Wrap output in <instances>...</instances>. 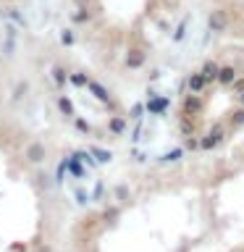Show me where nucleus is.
<instances>
[{"label":"nucleus","mask_w":244,"mask_h":252,"mask_svg":"<svg viewBox=\"0 0 244 252\" xmlns=\"http://www.w3.org/2000/svg\"><path fill=\"white\" fill-rule=\"evenodd\" d=\"M223 134H226L223 124H215L210 129V134H202V137H200V150L210 153V150H215L218 145H223Z\"/></svg>","instance_id":"nucleus-1"},{"label":"nucleus","mask_w":244,"mask_h":252,"mask_svg":"<svg viewBox=\"0 0 244 252\" xmlns=\"http://www.w3.org/2000/svg\"><path fill=\"white\" fill-rule=\"evenodd\" d=\"M202 110H205V100H202V94L189 92L186 97H181V116H200Z\"/></svg>","instance_id":"nucleus-2"},{"label":"nucleus","mask_w":244,"mask_h":252,"mask_svg":"<svg viewBox=\"0 0 244 252\" xmlns=\"http://www.w3.org/2000/svg\"><path fill=\"white\" fill-rule=\"evenodd\" d=\"M228 24H231V16H228V11H223V8H218V11H213L208 16V29L215 32V34H223L228 29Z\"/></svg>","instance_id":"nucleus-3"},{"label":"nucleus","mask_w":244,"mask_h":252,"mask_svg":"<svg viewBox=\"0 0 244 252\" xmlns=\"http://www.w3.org/2000/svg\"><path fill=\"white\" fill-rule=\"evenodd\" d=\"M24 158L31 163V165H39V163H45V158H47V150L42 142H29L27 150H24Z\"/></svg>","instance_id":"nucleus-4"},{"label":"nucleus","mask_w":244,"mask_h":252,"mask_svg":"<svg viewBox=\"0 0 244 252\" xmlns=\"http://www.w3.org/2000/svg\"><path fill=\"white\" fill-rule=\"evenodd\" d=\"M168 105H171V100L165 97V94H150V100H147V113L163 116V113H168Z\"/></svg>","instance_id":"nucleus-5"},{"label":"nucleus","mask_w":244,"mask_h":252,"mask_svg":"<svg viewBox=\"0 0 244 252\" xmlns=\"http://www.w3.org/2000/svg\"><path fill=\"white\" fill-rule=\"evenodd\" d=\"M87 90H90V92H92V97H94V100H100V102H102V105H105V108L116 110V105H113V100H110L108 90H105V87H102L100 82H92V79H90V84H87Z\"/></svg>","instance_id":"nucleus-6"},{"label":"nucleus","mask_w":244,"mask_h":252,"mask_svg":"<svg viewBox=\"0 0 244 252\" xmlns=\"http://www.w3.org/2000/svg\"><path fill=\"white\" fill-rule=\"evenodd\" d=\"M147 63V53L139 50V47H129V53H126V68L137 71Z\"/></svg>","instance_id":"nucleus-7"},{"label":"nucleus","mask_w":244,"mask_h":252,"mask_svg":"<svg viewBox=\"0 0 244 252\" xmlns=\"http://www.w3.org/2000/svg\"><path fill=\"white\" fill-rule=\"evenodd\" d=\"M66 163H68V173L74 176L76 181H82V179H87V165H84V160L79 158L76 153L71 155V158H66Z\"/></svg>","instance_id":"nucleus-8"},{"label":"nucleus","mask_w":244,"mask_h":252,"mask_svg":"<svg viewBox=\"0 0 244 252\" xmlns=\"http://www.w3.org/2000/svg\"><path fill=\"white\" fill-rule=\"evenodd\" d=\"M236 82V68L231 66V63H226V66L218 68V76H215V84L220 87H231Z\"/></svg>","instance_id":"nucleus-9"},{"label":"nucleus","mask_w":244,"mask_h":252,"mask_svg":"<svg viewBox=\"0 0 244 252\" xmlns=\"http://www.w3.org/2000/svg\"><path fill=\"white\" fill-rule=\"evenodd\" d=\"M208 79H205V74H202V71H197V74H192V76H189L186 79V90L189 92H197V94H202L205 90H208Z\"/></svg>","instance_id":"nucleus-10"},{"label":"nucleus","mask_w":244,"mask_h":252,"mask_svg":"<svg viewBox=\"0 0 244 252\" xmlns=\"http://www.w3.org/2000/svg\"><path fill=\"white\" fill-rule=\"evenodd\" d=\"M126 129H129V121H126L123 116H113L108 121V131L116 134V137H121V134H126Z\"/></svg>","instance_id":"nucleus-11"},{"label":"nucleus","mask_w":244,"mask_h":252,"mask_svg":"<svg viewBox=\"0 0 244 252\" xmlns=\"http://www.w3.org/2000/svg\"><path fill=\"white\" fill-rule=\"evenodd\" d=\"M55 108H58L61 116H66V118H74V113H76L74 102H71V97H66V94H61V97L55 100Z\"/></svg>","instance_id":"nucleus-12"},{"label":"nucleus","mask_w":244,"mask_h":252,"mask_svg":"<svg viewBox=\"0 0 244 252\" xmlns=\"http://www.w3.org/2000/svg\"><path fill=\"white\" fill-rule=\"evenodd\" d=\"M179 129H181V137H194V131H197L194 116H181V121H179Z\"/></svg>","instance_id":"nucleus-13"},{"label":"nucleus","mask_w":244,"mask_h":252,"mask_svg":"<svg viewBox=\"0 0 244 252\" xmlns=\"http://www.w3.org/2000/svg\"><path fill=\"white\" fill-rule=\"evenodd\" d=\"M90 153L94 155V160H97L100 165H108L110 160H113V153H110V150H105V147H97V145H94Z\"/></svg>","instance_id":"nucleus-14"},{"label":"nucleus","mask_w":244,"mask_h":252,"mask_svg":"<svg viewBox=\"0 0 244 252\" xmlns=\"http://www.w3.org/2000/svg\"><path fill=\"white\" fill-rule=\"evenodd\" d=\"M184 153H186L184 147H173V150H168L165 155H160V160H157V163H160V165H165V163H176V160H181V158H184Z\"/></svg>","instance_id":"nucleus-15"},{"label":"nucleus","mask_w":244,"mask_h":252,"mask_svg":"<svg viewBox=\"0 0 244 252\" xmlns=\"http://www.w3.org/2000/svg\"><path fill=\"white\" fill-rule=\"evenodd\" d=\"M90 19H92V13H90V8H84V5H79L76 11L71 13V21L79 24V27H82V24H90Z\"/></svg>","instance_id":"nucleus-16"},{"label":"nucleus","mask_w":244,"mask_h":252,"mask_svg":"<svg viewBox=\"0 0 244 252\" xmlns=\"http://www.w3.org/2000/svg\"><path fill=\"white\" fill-rule=\"evenodd\" d=\"M218 68H220V66H218L215 61H205L200 71H202V74H205V79H208V82L213 84V82H215V76H218Z\"/></svg>","instance_id":"nucleus-17"},{"label":"nucleus","mask_w":244,"mask_h":252,"mask_svg":"<svg viewBox=\"0 0 244 252\" xmlns=\"http://www.w3.org/2000/svg\"><path fill=\"white\" fill-rule=\"evenodd\" d=\"M68 84L76 87V90H84V87L90 84V76L82 74V71H76V74H68Z\"/></svg>","instance_id":"nucleus-18"},{"label":"nucleus","mask_w":244,"mask_h":252,"mask_svg":"<svg viewBox=\"0 0 244 252\" xmlns=\"http://www.w3.org/2000/svg\"><path fill=\"white\" fill-rule=\"evenodd\" d=\"M118 218H121V210H118V208H108L105 213H102V223H105V226H116Z\"/></svg>","instance_id":"nucleus-19"},{"label":"nucleus","mask_w":244,"mask_h":252,"mask_svg":"<svg viewBox=\"0 0 244 252\" xmlns=\"http://www.w3.org/2000/svg\"><path fill=\"white\" fill-rule=\"evenodd\" d=\"M53 82H55V87L68 84V74H66V71H63L61 66H55V68H53Z\"/></svg>","instance_id":"nucleus-20"},{"label":"nucleus","mask_w":244,"mask_h":252,"mask_svg":"<svg viewBox=\"0 0 244 252\" xmlns=\"http://www.w3.org/2000/svg\"><path fill=\"white\" fill-rule=\"evenodd\" d=\"M186 27H189V21L184 19V21H181L176 29H173V37H171L173 42H184V37H186Z\"/></svg>","instance_id":"nucleus-21"},{"label":"nucleus","mask_w":244,"mask_h":252,"mask_svg":"<svg viewBox=\"0 0 244 252\" xmlns=\"http://www.w3.org/2000/svg\"><path fill=\"white\" fill-rule=\"evenodd\" d=\"M147 113V102H134L131 110H129V116L131 118H137V121H142V116Z\"/></svg>","instance_id":"nucleus-22"},{"label":"nucleus","mask_w":244,"mask_h":252,"mask_svg":"<svg viewBox=\"0 0 244 252\" xmlns=\"http://www.w3.org/2000/svg\"><path fill=\"white\" fill-rule=\"evenodd\" d=\"M113 194H116V200H118V202H126V200L131 197V189L126 187V184H118V187L113 189Z\"/></svg>","instance_id":"nucleus-23"},{"label":"nucleus","mask_w":244,"mask_h":252,"mask_svg":"<svg viewBox=\"0 0 244 252\" xmlns=\"http://www.w3.org/2000/svg\"><path fill=\"white\" fill-rule=\"evenodd\" d=\"M61 45H63V47L76 45V34H74L71 29H63V32H61Z\"/></svg>","instance_id":"nucleus-24"},{"label":"nucleus","mask_w":244,"mask_h":252,"mask_svg":"<svg viewBox=\"0 0 244 252\" xmlns=\"http://www.w3.org/2000/svg\"><path fill=\"white\" fill-rule=\"evenodd\" d=\"M74 129L79 131V134H90L92 131V126H90V121H87V118H74Z\"/></svg>","instance_id":"nucleus-25"},{"label":"nucleus","mask_w":244,"mask_h":252,"mask_svg":"<svg viewBox=\"0 0 244 252\" xmlns=\"http://www.w3.org/2000/svg\"><path fill=\"white\" fill-rule=\"evenodd\" d=\"M228 124H231V126H242V124H244V108H242V105L236 108L231 116H228Z\"/></svg>","instance_id":"nucleus-26"},{"label":"nucleus","mask_w":244,"mask_h":252,"mask_svg":"<svg viewBox=\"0 0 244 252\" xmlns=\"http://www.w3.org/2000/svg\"><path fill=\"white\" fill-rule=\"evenodd\" d=\"M76 155L84 160V165H87V168H94V165H100L97 160H94V155H92V153H84V150H76Z\"/></svg>","instance_id":"nucleus-27"},{"label":"nucleus","mask_w":244,"mask_h":252,"mask_svg":"<svg viewBox=\"0 0 244 252\" xmlns=\"http://www.w3.org/2000/svg\"><path fill=\"white\" fill-rule=\"evenodd\" d=\"M184 150H186V153H194V150H200V139L184 137Z\"/></svg>","instance_id":"nucleus-28"},{"label":"nucleus","mask_w":244,"mask_h":252,"mask_svg":"<svg viewBox=\"0 0 244 252\" xmlns=\"http://www.w3.org/2000/svg\"><path fill=\"white\" fill-rule=\"evenodd\" d=\"M66 173H68V163H66V160H61L58 171H55V181H58V184H61V181H63V176H66Z\"/></svg>","instance_id":"nucleus-29"},{"label":"nucleus","mask_w":244,"mask_h":252,"mask_svg":"<svg viewBox=\"0 0 244 252\" xmlns=\"http://www.w3.org/2000/svg\"><path fill=\"white\" fill-rule=\"evenodd\" d=\"M102 194H105V184H102V181H97V184H94V189H92V200H102Z\"/></svg>","instance_id":"nucleus-30"},{"label":"nucleus","mask_w":244,"mask_h":252,"mask_svg":"<svg viewBox=\"0 0 244 252\" xmlns=\"http://www.w3.org/2000/svg\"><path fill=\"white\" fill-rule=\"evenodd\" d=\"M231 90H234V94H242L244 92V76H236V82L231 84Z\"/></svg>","instance_id":"nucleus-31"},{"label":"nucleus","mask_w":244,"mask_h":252,"mask_svg":"<svg viewBox=\"0 0 244 252\" xmlns=\"http://www.w3.org/2000/svg\"><path fill=\"white\" fill-rule=\"evenodd\" d=\"M11 19H13L16 24H19V27H27V19H24V16H21L19 11H11Z\"/></svg>","instance_id":"nucleus-32"},{"label":"nucleus","mask_w":244,"mask_h":252,"mask_svg":"<svg viewBox=\"0 0 244 252\" xmlns=\"http://www.w3.org/2000/svg\"><path fill=\"white\" fill-rule=\"evenodd\" d=\"M76 202L79 205H87V192H82L79 187H76Z\"/></svg>","instance_id":"nucleus-33"},{"label":"nucleus","mask_w":244,"mask_h":252,"mask_svg":"<svg viewBox=\"0 0 244 252\" xmlns=\"http://www.w3.org/2000/svg\"><path fill=\"white\" fill-rule=\"evenodd\" d=\"M11 250H13V252H29V250H27V244H21V242L11 244Z\"/></svg>","instance_id":"nucleus-34"},{"label":"nucleus","mask_w":244,"mask_h":252,"mask_svg":"<svg viewBox=\"0 0 244 252\" xmlns=\"http://www.w3.org/2000/svg\"><path fill=\"white\" fill-rule=\"evenodd\" d=\"M139 134H142V121L134 126V142H139Z\"/></svg>","instance_id":"nucleus-35"},{"label":"nucleus","mask_w":244,"mask_h":252,"mask_svg":"<svg viewBox=\"0 0 244 252\" xmlns=\"http://www.w3.org/2000/svg\"><path fill=\"white\" fill-rule=\"evenodd\" d=\"M34 252H53V250H50V244H37Z\"/></svg>","instance_id":"nucleus-36"},{"label":"nucleus","mask_w":244,"mask_h":252,"mask_svg":"<svg viewBox=\"0 0 244 252\" xmlns=\"http://www.w3.org/2000/svg\"><path fill=\"white\" fill-rule=\"evenodd\" d=\"M236 97H239V105L244 108V92H242V94H236Z\"/></svg>","instance_id":"nucleus-37"}]
</instances>
